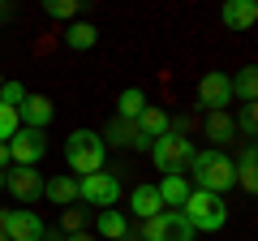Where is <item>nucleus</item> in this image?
<instances>
[{"label":"nucleus","instance_id":"obj_1","mask_svg":"<svg viewBox=\"0 0 258 241\" xmlns=\"http://www.w3.org/2000/svg\"><path fill=\"white\" fill-rule=\"evenodd\" d=\"M189 172H194L189 186H194V190H207V194H224V190L237 186V176H232V159L224 155V151H215V147L194 151Z\"/></svg>","mask_w":258,"mask_h":241},{"label":"nucleus","instance_id":"obj_2","mask_svg":"<svg viewBox=\"0 0 258 241\" xmlns=\"http://www.w3.org/2000/svg\"><path fill=\"white\" fill-rule=\"evenodd\" d=\"M181 215H185V224H189L194 232H220L224 224H228V203H224V194L189 190V198H185Z\"/></svg>","mask_w":258,"mask_h":241},{"label":"nucleus","instance_id":"obj_3","mask_svg":"<svg viewBox=\"0 0 258 241\" xmlns=\"http://www.w3.org/2000/svg\"><path fill=\"white\" fill-rule=\"evenodd\" d=\"M103 159H108V147L95 130H74L64 138V164L74 168L78 176H91V172H103Z\"/></svg>","mask_w":258,"mask_h":241},{"label":"nucleus","instance_id":"obj_4","mask_svg":"<svg viewBox=\"0 0 258 241\" xmlns=\"http://www.w3.org/2000/svg\"><path fill=\"white\" fill-rule=\"evenodd\" d=\"M78 203L86 207H99V211H108V207L120 203V176L116 172H91V176H78Z\"/></svg>","mask_w":258,"mask_h":241},{"label":"nucleus","instance_id":"obj_5","mask_svg":"<svg viewBox=\"0 0 258 241\" xmlns=\"http://www.w3.org/2000/svg\"><path fill=\"white\" fill-rule=\"evenodd\" d=\"M194 142L189 138H181V134H164V138H155L151 142V159H155V168L159 172H185L189 168V159H194Z\"/></svg>","mask_w":258,"mask_h":241},{"label":"nucleus","instance_id":"obj_6","mask_svg":"<svg viewBox=\"0 0 258 241\" xmlns=\"http://www.w3.org/2000/svg\"><path fill=\"white\" fill-rule=\"evenodd\" d=\"M5 147H9L13 168H35L39 159L47 155V138H43V130H26V125H18V134H13Z\"/></svg>","mask_w":258,"mask_h":241},{"label":"nucleus","instance_id":"obj_7","mask_svg":"<svg viewBox=\"0 0 258 241\" xmlns=\"http://www.w3.org/2000/svg\"><path fill=\"white\" fill-rule=\"evenodd\" d=\"M198 232L185 224L181 211H159L151 220H142V241H194Z\"/></svg>","mask_w":258,"mask_h":241},{"label":"nucleus","instance_id":"obj_8","mask_svg":"<svg viewBox=\"0 0 258 241\" xmlns=\"http://www.w3.org/2000/svg\"><path fill=\"white\" fill-rule=\"evenodd\" d=\"M0 232L9 241H43L47 224L26 207H9V211H0Z\"/></svg>","mask_w":258,"mask_h":241},{"label":"nucleus","instance_id":"obj_9","mask_svg":"<svg viewBox=\"0 0 258 241\" xmlns=\"http://www.w3.org/2000/svg\"><path fill=\"white\" fill-rule=\"evenodd\" d=\"M198 103H203L207 112H224L232 103V78L220 74V69L203 74V78H198Z\"/></svg>","mask_w":258,"mask_h":241},{"label":"nucleus","instance_id":"obj_10","mask_svg":"<svg viewBox=\"0 0 258 241\" xmlns=\"http://www.w3.org/2000/svg\"><path fill=\"white\" fill-rule=\"evenodd\" d=\"M5 190H9L22 207H30V203L43 198V172H35V168H9V172H5Z\"/></svg>","mask_w":258,"mask_h":241},{"label":"nucleus","instance_id":"obj_11","mask_svg":"<svg viewBox=\"0 0 258 241\" xmlns=\"http://www.w3.org/2000/svg\"><path fill=\"white\" fill-rule=\"evenodd\" d=\"M52 116H56V108H52V99H47V95L26 91V99L18 103V120L26 125V130H47V125H52Z\"/></svg>","mask_w":258,"mask_h":241},{"label":"nucleus","instance_id":"obj_12","mask_svg":"<svg viewBox=\"0 0 258 241\" xmlns=\"http://www.w3.org/2000/svg\"><path fill=\"white\" fill-rule=\"evenodd\" d=\"M99 138H103V147H134V151H151V142L138 134V125H134V120H120V116L112 120L108 130L99 134Z\"/></svg>","mask_w":258,"mask_h":241},{"label":"nucleus","instance_id":"obj_13","mask_svg":"<svg viewBox=\"0 0 258 241\" xmlns=\"http://www.w3.org/2000/svg\"><path fill=\"white\" fill-rule=\"evenodd\" d=\"M155 190H159V203H164L168 211H181L194 186H189V176H185V172H172V176H164V181H159Z\"/></svg>","mask_w":258,"mask_h":241},{"label":"nucleus","instance_id":"obj_14","mask_svg":"<svg viewBox=\"0 0 258 241\" xmlns=\"http://www.w3.org/2000/svg\"><path fill=\"white\" fill-rule=\"evenodd\" d=\"M220 22L228 30H249L258 22V5L254 0H228V5L220 9Z\"/></svg>","mask_w":258,"mask_h":241},{"label":"nucleus","instance_id":"obj_15","mask_svg":"<svg viewBox=\"0 0 258 241\" xmlns=\"http://www.w3.org/2000/svg\"><path fill=\"white\" fill-rule=\"evenodd\" d=\"M43 198H47V203H56V207H74L78 203V176L56 172L52 181H43Z\"/></svg>","mask_w":258,"mask_h":241},{"label":"nucleus","instance_id":"obj_16","mask_svg":"<svg viewBox=\"0 0 258 241\" xmlns=\"http://www.w3.org/2000/svg\"><path fill=\"white\" fill-rule=\"evenodd\" d=\"M129 211L138 215V220L159 215V211H164V203H159V190H155V186H134V194H129Z\"/></svg>","mask_w":258,"mask_h":241},{"label":"nucleus","instance_id":"obj_17","mask_svg":"<svg viewBox=\"0 0 258 241\" xmlns=\"http://www.w3.org/2000/svg\"><path fill=\"white\" fill-rule=\"evenodd\" d=\"M168 120H172V116H168L164 108H151V103H147L142 116L134 120V125H138V134H142L147 142H155V138H164V134H168Z\"/></svg>","mask_w":258,"mask_h":241},{"label":"nucleus","instance_id":"obj_18","mask_svg":"<svg viewBox=\"0 0 258 241\" xmlns=\"http://www.w3.org/2000/svg\"><path fill=\"white\" fill-rule=\"evenodd\" d=\"M232 176H237V186L249 190V194L258 190V151H254V142H245V151H241V159H237V168H232Z\"/></svg>","mask_w":258,"mask_h":241},{"label":"nucleus","instance_id":"obj_19","mask_svg":"<svg viewBox=\"0 0 258 241\" xmlns=\"http://www.w3.org/2000/svg\"><path fill=\"white\" fill-rule=\"evenodd\" d=\"M95 228H99V237H103V241H125V237H129V224H125V215H120L116 207H108V211H99V220H95Z\"/></svg>","mask_w":258,"mask_h":241},{"label":"nucleus","instance_id":"obj_20","mask_svg":"<svg viewBox=\"0 0 258 241\" xmlns=\"http://www.w3.org/2000/svg\"><path fill=\"white\" fill-rule=\"evenodd\" d=\"M232 134H237V125H232L228 112H211V116H207V138H211L215 151H220L224 142H232Z\"/></svg>","mask_w":258,"mask_h":241},{"label":"nucleus","instance_id":"obj_21","mask_svg":"<svg viewBox=\"0 0 258 241\" xmlns=\"http://www.w3.org/2000/svg\"><path fill=\"white\" fill-rule=\"evenodd\" d=\"M142 108H147V95H142L138 86H125L120 99H116V116H120V120H138Z\"/></svg>","mask_w":258,"mask_h":241},{"label":"nucleus","instance_id":"obj_22","mask_svg":"<svg viewBox=\"0 0 258 241\" xmlns=\"http://www.w3.org/2000/svg\"><path fill=\"white\" fill-rule=\"evenodd\" d=\"M64 43L74 47V52H86V47H95V43H99V30H95L91 22H74V26L64 30Z\"/></svg>","mask_w":258,"mask_h":241},{"label":"nucleus","instance_id":"obj_23","mask_svg":"<svg viewBox=\"0 0 258 241\" xmlns=\"http://www.w3.org/2000/svg\"><path fill=\"white\" fill-rule=\"evenodd\" d=\"M232 95H237L241 103H254V95H258V69L254 65H245L237 78H232Z\"/></svg>","mask_w":258,"mask_h":241},{"label":"nucleus","instance_id":"obj_24","mask_svg":"<svg viewBox=\"0 0 258 241\" xmlns=\"http://www.w3.org/2000/svg\"><path fill=\"white\" fill-rule=\"evenodd\" d=\"M86 220H91V215H86V207H64V211H60V232H64V237L86 232Z\"/></svg>","mask_w":258,"mask_h":241},{"label":"nucleus","instance_id":"obj_25","mask_svg":"<svg viewBox=\"0 0 258 241\" xmlns=\"http://www.w3.org/2000/svg\"><path fill=\"white\" fill-rule=\"evenodd\" d=\"M78 9H82L78 0H43V13H47V18H56V22H74Z\"/></svg>","mask_w":258,"mask_h":241},{"label":"nucleus","instance_id":"obj_26","mask_svg":"<svg viewBox=\"0 0 258 241\" xmlns=\"http://www.w3.org/2000/svg\"><path fill=\"white\" fill-rule=\"evenodd\" d=\"M18 108H9V103H0V142H9L13 134H18Z\"/></svg>","mask_w":258,"mask_h":241},{"label":"nucleus","instance_id":"obj_27","mask_svg":"<svg viewBox=\"0 0 258 241\" xmlns=\"http://www.w3.org/2000/svg\"><path fill=\"white\" fill-rule=\"evenodd\" d=\"M232 125H237L245 138H254V130H258V108H254V103H245V108H241V116L232 120Z\"/></svg>","mask_w":258,"mask_h":241},{"label":"nucleus","instance_id":"obj_28","mask_svg":"<svg viewBox=\"0 0 258 241\" xmlns=\"http://www.w3.org/2000/svg\"><path fill=\"white\" fill-rule=\"evenodd\" d=\"M22 99H26V86H22V82H5V86H0V103H9V108H18Z\"/></svg>","mask_w":258,"mask_h":241},{"label":"nucleus","instance_id":"obj_29","mask_svg":"<svg viewBox=\"0 0 258 241\" xmlns=\"http://www.w3.org/2000/svg\"><path fill=\"white\" fill-rule=\"evenodd\" d=\"M9 168H13V159H9V147L0 142V172H9Z\"/></svg>","mask_w":258,"mask_h":241},{"label":"nucleus","instance_id":"obj_30","mask_svg":"<svg viewBox=\"0 0 258 241\" xmlns=\"http://www.w3.org/2000/svg\"><path fill=\"white\" fill-rule=\"evenodd\" d=\"M64 241H95V232H74V237H64Z\"/></svg>","mask_w":258,"mask_h":241},{"label":"nucleus","instance_id":"obj_31","mask_svg":"<svg viewBox=\"0 0 258 241\" xmlns=\"http://www.w3.org/2000/svg\"><path fill=\"white\" fill-rule=\"evenodd\" d=\"M0 190H5V172H0Z\"/></svg>","mask_w":258,"mask_h":241},{"label":"nucleus","instance_id":"obj_32","mask_svg":"<svg viewBox=\"0 0 258 241\" xmlns=\"http://www.w3.org/2000/svg\"><path fill=\"white\" fill-rule=\"evenodd\" d=\"M0 241H9V237H5V232H0Z\"/></svg>","mask_w":258,"mask_h":241},{"label":"nucleus","instance_id":"obj_33","mask_svg":"<svg viewBox=\"0 0 258 241\" xmlns=\"http://www.w3.org/2000/svg\"><path fill=\"white\" fill-rule=\"evenodd\" d=\"M0 86H5V78H0Z\"/></svg>","mask_w":258,"mask_h":241}]
</instances>
